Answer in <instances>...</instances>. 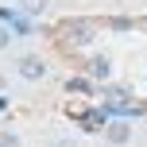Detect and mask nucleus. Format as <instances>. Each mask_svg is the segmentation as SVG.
<instances>
[{
  "mask_svg": "<svg viewBox=\"0 0 147 147\" xmlns=\"http://www.w3.org/2000/svg\"><path fill=\"white\" fill-rule=\"evenodd\" d=\"M58 35H62V47H70V51H81V47H89L97 39V27L89 20H66L58 27Z\"/></svg>",
  "mask_w": 147,
  "mask_h": 147,
  "instance_id": "f257e3e1",
  "label": "nucleus"
},
{
  "mask_svg": "<svg viewBox=\"0 0 147 147\" xmlns=\"http://www.w3.org/2000/svg\"><path fill=\"white\" fill-rule=\"evenodd\" d=\"M16 66H20V78H27V81H43L47 78V62L39 54H23Z\"/></svg>",
  "mask_w": 147,
  "mask_h": 147,
  "instance_id": "f03ea898",
  "label": "nucleus"
},
{
  "mask_svg": "<svg viewBox=\"0 0 147 147\" xmlns=\"http://www.w3.org/2000/svg\"><path fill=\"white\" fill-rule=\"evenodd\" d=\"M105 140H109L112 147L132 143V124H128V120H109V124H105Z\"/></svg>",
  "mask_w": 147,
  "mask_h": 147,
  "instance_id": "7ed1b4c3",
  "label": "nucleus"
},
{
  "mask_svg": "<svg viewBox=\"0 0 147 147\" xmlns=\"http://www.w3.org/2000/svg\"><path fill=\"white\" fill-rule=\"evenodd\" d=\"M78 124H81V132H105L109 112H105V109H85V112L78 116Z\"/></svg>",
  "mask_w": 147,
  "mask_h": 147,
  "instance_id": "20e7f679",
  "label": "nucleus"
},
{
  "mask_svg": "<svg viewBox=\"0 0 147 147\" xmlns=\"http://www.w3.org/2000/svg\"><path fill=\"white\" fill-rule=\"evenodd\" d=\"M85 70H89V78H93V81H109V74H112V58H109V54H93Z\"/></svg>",
  "mask_w": 147,
  "mask_h": 147,
  "instance_id": "39448f33",
  "label": "nucleus"
},
{
  "mask_svg": "<svg viewBox=\"0 0 147 147\" xmlns=\"http://www.w3.org/2000/svg\"><path fill=\"white\" fill-rule=\"evenodd\" d=\"M66 93H78V97H93V81H89V78H70V81H66Z\"/></svg>",
  "mask_w": 147,
  "mask_h": 147,
  "instance_id": "423d86ee",
  "label": "nucleus"
},
{
  "mask_svg": "<svg viewBox=\"0 0 147 147\" xmlns=\"http://www.w3.org/2000/svg\"><path fill=\"white\" fill-rule=\"evenodd\" d=\"M51 8V0H20V12L23 16H43Z\"/></svg>",
  "mask_w": 147,
  "mask_h": 147,
  "instance_id": "0eeeda50",
  "label": "nucleus"
},
{
  "mask_svg": "<svg viewBox=\"0 0 147 147\" xmlns=\"http://www.w3.org/2000/svg\"><path fill=\"white\" fill-rule=\"evenodd\" d=\"M0 147H20V136L8 132V128H0Z\"/></svg>",
  "mask_w": 147,
  "mask_h": 147,
  "instance_id": "6e6552de",
  "label": "nucleus"
},
{
  "mask_svg": "<svg viewBox=\"0 0 147 147\" xmlns=\"http://www.w3.org/2000/svg\"><path fill=\"white\" fill-rule=\"evenodd\" d=\"M12 39H16V35L4 27V23H0V51H8V43H12Z\"/></svg>",
  "mask_w": 147,
  "mask_h": 147,
  "instance_id": "1a4fd4ad",
  "label": "nucleus"
},
{
  "mask_svg": "<svg viewBox=\"0 0 147 147\" xmlns=\"http://www.w3.org/2000/svg\"><path fill=\"white\" fill-rule=\"evenodd\" d=\"M51 147H78V143H74V140H54Z\"/></svg>",
  "mask_w": 147,
  "mask_h": 147,
  "instance_id": "9d476101",
  "label": "nucleus"
},
{
  "mask_svg": "<svg viewBox=\"0 0 147 147\" xmlns=\"http://www.w3.org/2000/svg\"><path fill=\"white\" fill-rule=\"evenodd\" d=\"M0 109H8V101H4V93H0Z\"/></svg>",
  "mask_w": 147,
  "mask_h": 147,
  "instance_id": "9b49d317",
  "label": "nucleus"
},
{
  "mask_svg": "<svg viewBox=\"0 0 147 147\" xmlns=\"http://www.w3.org/2000/svg\"><path fill=\"white\" fill-rule=\"evenodd\" d=\"M0 93H4V78H0Z\"/></svg>",
  "mask_w": 147,
  "mask_h": 147,
  "instance_id": "f8f14e48",
  "label": "nucleus"
}]
</instances>
